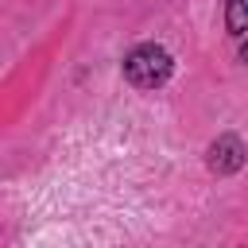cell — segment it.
<instances>
[{"mask_svg": "<svg viewBox=\"0 0 248 248\" xmlns=\"http://www.w3.org/2000/svg\"><path fill=\"white\" fill-rule=\"evenodd\" d=\"M120 74H124L128 85H136V89H143V93H147V89H163V85L170 81V74H174V58H170V50L159 46V43H140V46H132V50L124 54Z\"/></svg>", "mask_w": 248, "mask_h": 248, "instance_id": "obj_1", "label": "cell"}, {"mask_svg": "<svg viewBox=\"0 0 248 248\" xmlns=\"http://www.w3.org/2000/svg\"><path fill=\"white\" fill-rule=\"evenodd\" d=\"M244 163H248V147H244V140L232 136V132H221V136L205 147V167H209L213 174H236V170H244Z\"/></svg>", "mask_w": 248, "mask_h": 248, "instance_id": "obj_2", "label": "cell"}, {"mask_svg": "<svg viewBox=\"0 0 248 248\" xmlns=\"http://www.w3.org/2000/svg\"><path fill=\"white\" fill-rule=\"evenodd\" d=\"M225 31L232 39L248 35V0H225Z\"/></svg>", "mask_w": 248, "mask_h": 248, "instance_id": "obj_3", "label": "cell"}, {"mask_svg": "<svg viewBox=\"0 0 248 248\" xmlns=\"http://www.w3.org/2000/svg\"><path fill=\"white\" fill-rule=\"evenodd\" d=\"M240 62H244V66H248V35H244V39H240Z\"/></svg>", "mask_w": 248, "mask_h": 248, "instance_id": "obj_4", "label": "cell"}]
</instances>
